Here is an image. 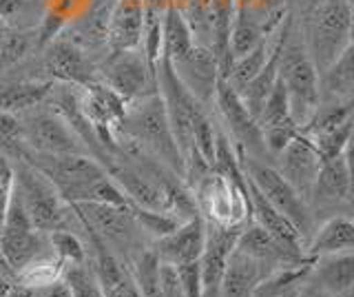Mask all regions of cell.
Listing matches in <instances>:
<instances>
[{
	"label": "cell",
	"mask_w": 354,
	"mask_h": 297,
	"mask_svg": "<svg viewBox=\"0 0 354 297\" xmlns=\"http://www.w3.org/2000/svg\"><path fill=\"white\" fill-rule=\"evenodd\" d=\"M9 27H7V23H0V47H3V42H5V38L9 36Z\"/></svg>",
	"instance_id": "cell-40"
},
{
	"label": "cell",
	"mask_w": 354,
	"mask_h": 297,
	"mask_svg": "<svg viewBox=\"0 0 354 297\" xmlns=\"http://www.w3.org/2000/svg\"><path fill=\"white\" fill-rule=\"evenodd\" d=\"M306 3H308L310 7H317V5H321V3H324V0H306Z\"/></svg>",
	"instance_id": "cell-42"
},
{
	"label": "cell",
	"mask_w": 354,
	"mask_h": 297,
	"mask_svg": "<svg viewBox=\"0 0 354 297\" xmlns=\"http://www.w3.org/2000/svg\"><path fill=\"white\" fill-rule=\"evenodd\" d=\"M38 293H40V297H71L64 282H49V284H44Z\"/></svg>",
	"instance_id": "cell-37"
},
{
	"label": "cell",
	"mask_w": 354,
	"mask_h": 297,
	"mask_svg": "<svg viewBox=\"0 0 354 297\" xmlns=\"http://www.w3.org/2000/svg\"><path fill=\"white\" fill-rule=\"evenodd\" d=\"M118 131L131 140V147L142 149V153L153 156L164 169L184 178V158L175 145L160 91L129 102Z\"/></svg>",
	"instance_id": "cell-1"
},
{
	"label": "cell",
	"mask_w": 354,
	"mask_h": 297,
	"mask_svg": "<svg viewBox=\"0 0 354 297\" xmlns=\"http://www.w3.org/2000/svg\"><path fill=\"white\" fill-rule=\"evenodd\" d=\"M100 80L124 102H136L158 89L155 69L149 64L142 49L113 51L100 71Z\"/></svg>",
	"instance_id": "cell-7"
},
{
	"label": "cell",
	"mask_w": 354,
	"mask_h": 297,
	"mask_svg": "<svg viewBox=\"0 0 354 297\" xmlns=\"http://www.w3.org/2000/svg\"><path fill=\"white\" fill-rule=\"evenodd\" d=\"M237 3H241V5H246V7H250V9H254L259 5V0H237Z\"/></svg>",
	"instance_id": "cell-41"
},
{
	"label": "cell",
	"mask_w": 354,
	"mask_h": 297,
	"mask_svg": "<svg viewBox=\"0 0 354 297\" xmlns=\"http://www.w3.org/2000/svg\"><path fill=\"white\" fill-rule=\"evenodd\" d=\"M31 47V36L22 34V31H9V36L5 38L3 47H0V67L14 64L27 56V51Z\"/></svg>",
	"instance_id": "cell-34"
},
{
	"label": "cell",
	"mask_w": 354,
	"mask_h": 297,
	"mask_svg": "<svg viewBox=\"0 0 354 297\" xmlns=\"http://www.w3.org/2000/svg\"><path fill=\"white\" fill-rule=\"evenodd\" d=\"M0 153L7 160L22 162L27 160V145H25V134H22V123L16 114L0 111Z\"/></svg>",
	"instance_id": "cell-29"
},
{
	"label": "cell",
	"mask_w": 354,
	"mask_h": 297,
	"mask_svg": "<svg viewBox=\"0 0 354 297\" xmlns=\"http://www.w3.org/2000/svg\"><path fill=\"white\" fill-rule=\"evenodd\" d=\"M213 100L219 109V114L224 116L226 125L230 127V134L237 138L241 151L261 160L266 153L261 129L257 125V120H254V116L248 111V107L243 105L241 96L232 89V84L226 78L217 80Z\"/></svg>",
	"instance_id": "cell-11"
},
{
	"label": "cell",
	"mask_w": 354,
	"mask_h": 297,
	"mask_svg": "<svg viewBox=\"0 0 354 297\" xmlns=\"http://www.w3.org/2000/svg\"><path fill=\"white\" fill-rule=\"evenodd\" d=\"M277 160H279V169L277 171L281 173V178L290 184L299 195L308 200L310 189H313L319 167H321V158L317 153L315 142L304 134H297L283 147L279 156H277Z\"/></svg>",
	"instance_id": "cell-12"
},
{
	"label": "cell",
	"mask_w": 354,
	"mask_h": 297,
	"mask_svg": "<svg viewBox=\"0 0 354 297\" xmlns=\"http://www.w3.org/2000/svg\"><path fill=\"white\" fill-rule=\"evenodd\" d=\"M239 164L241 171L246 173V178L257 186V191L268 200L277 211L281 215H286L290 222L295 224V228L301 233L304 237L310 235L313 231V213L308 208V200L299 195L290 184H288L281 173L263 164L261 160L248 156V153H239Z\"/></svg>",
	"instance_id": "cell-5"
},
{
	"label": "cell",
	"mask_w": 354,
	"mask_h": 297,
	"mask_svg": "<svg viewBox=\"0 0 354 297\" xmlns=\"http://www.w3.org/2000/svg\"><path fill=\"white\" fill-rule=\"evenodd\" d=\"M197 45L186 14L177 7V0H169L162 18V58L171 64L180 62Z\"/></svg>",
	"instance_id": "cell-22"
},
{
	"label": "cell",
	"mask_w": 354,
	"mask_h": 297,
	"mask_svg": "<svg viewBox=\"0 0 354 297\" xmlns=\"http://www.w3.org/2000/svg\"><path fill=\"white\" fill-rule=\"evenodd\" d=\"M62 282L66 284L71 297H106L102 286H100L95 273L91 267L82 264H66L64 267V278Z\"/></svg>",
	"instance_id": "cell-30"
},
{
	"label": "cell",
	"mask_w": 354,
	"mask_h": 297,
	"mask_svg": "<svg viewBox=\"0 0 354 297\" xmlns=\"http://www.w3.org/2000/svg\"><path fill=\"white\" fill-rule=\"evenodd\" d=\"M40 253H42L40 231L33 228L25 206H22L18 193L11 186L3 226H0V255H3L9 269L22 271L31 267V262L38 260Z\"/></svg>",
	"instance_id": "cell-6"
},
{
	"label": "cell",
	"mask_w": 354,
	"mask_h": 297,
	"mask_svg": "<svg viewBox=\"0 0 354 297\" xmlns=\"http://www.w3.org/2000/svg\"><path fill=\"white\" fill-rule=\"evenodd\" d=\"M268 273H272L261 262L232 249L226 262L224 280H221V297H252L254 289Z\"/></svg>",
	"instance_id": "cell-21"
},
{
	"label": "cell",
	"mask_w": 354,
	"mask_h": 297,
	"mask_svg": "<svg viewBox=\"0 0 354 297\" xmlns=\"http://www.w3.org/2000/svg\"><path fill=\"white\" fill-rule=\"evenodd\" d=\"M354 249V222L350 215H335L321 226L308 246V258L335 255Z\"/></svg>",
	"instance_id": "cell-24"
},
{
	"label": "cell",
	"mask_w": 354,
	"mask_h": 297,
	"mask_svg": "<svg viewBox=\"0 0 354 297\" xmlns=\"http://www.w3.org/2000/svg\"><path fill=\"white\" fill-rule=\"evenodd\" d=\"M53 91V82H7L0 84V111L20 114L40 107Z\"/></svg>",
	"instance_id": "cell-25"
},
{
	"label": "cell",
	"mask_w": 354,
	"mask_h": 297,
	"mask_svg": "<svg viewBox=\"0 0 354 297\" xmlns=\"http://www.w3.org/2000/svg\"><path fill=\"white\" fill-rule=\"evenodd\" d=\"M131 275L142 297H164L162 291V262L155 251H142L131 264Z\"/></svg>",
	"instance_id": "cell-28"
},
{
	"label": "cell",
	"mask_w": 354,
	"mask_h": 297,
	"mask_svg": "<svg viewBox=\"0 0 354 297\" xmlns=\"http://www.w3.org/2000/svg\"><path fill=\"white\" fill-rule=\"evenodd\" d=\"M352 197V169H350V149L341 156L321 162L315 178L310 197L317 206H339L350 204Z\"/></svg>",
	"instance_id": "cell-16"
},
{
	"label": "cell",
	"mask_w": 354,
	"mask_h": 297,
	"mask_svg": "<svg viewBox=\"0 0 354 297\" xmlns=\"http://www.w3.org/2000/svg\"><path fill=\"white\" fill-rule=\"evenodd\" d=\"M313 9L306 51L321 75L352 45V0H324Z\"/></svg>",
	"instance_id": "cell-2"
},
{
	"label": "cell",
	"mask_w": 354,
	"mask_h": 297,
	"mask_svg": "<svg viewBox=\"0 0 354 297\" xmlns=\"http://www.w3.org/2000/svg\"><path fill=\"white\" fill-rule=\"evenodd\" d=\"M25 9V0H0V23L14 20Z\"/></svg>",
	"instance_id": "cell-36"
},
{
	"label": "cell",
	"mask_w": 354,
	"mask_h": 297,
	"mask_svg": "<svg viewBox=\"0 0 354 297\" xmlns=\"http://www.w3.org/2000/svg\"><path fill=\"white\" fill-rule=\"evenodd\" d=\"M171 67L177 78H180V82L188 89V93H191L199 105H206L213 100L215 87L219 80V67L210 47H204L197 42L188 56H184L180 62L171 64Z\"/></svg>",
	"instance_id": "cell-14"
},
{
	"label": "cell",
	"mask_w": 354,
	"mask_h": 297,
	"mask_svg": "<svg viewBox=\"0 0 354 297\" xmlns=\"http://www.w3.org/2000/svg\"><path fill=\"white\" fill-rule=\"evenodd\" d=\"M243 224H206V244L199 258V286L202 297H221V280H224L226 262L237 244Z\"/></svg>",
	"instance_id": "cell-10"
},
{
	"label": "cell",
	"mask_w": 354,
	"mask_h": 297,
	"mask_svg": "<svg viewBox=\"0 0 354 297\" xmlns=\"http://www.w3.org/2000/svg\"><path fill=\"white\" fill-rule=\"evenodd\" d=\"M197 262L182 264V267H175L177 280H180L182 295L184 297H202V286H199V264Z\"/></svg>",
	"instance_id": "cell-35"
},
{
	"label": "cell",
	"mask_w": 354,
	"mask_h": 297,
	"mask_svg": "<svg viewBox=\"0 0 354 297\" xmlns=\"http://www.w3.org/2000/svg\"><path fill=\"white\" fill-rule=\"evenodd\" d=\"M308 278H313L317 289L332 297H352L354 289V255L352 251L321 255L310 262Z\"/></svg>",
	"instance_id": "cell-19"
},
{
	"label": "cell",
	"mask_w": 354,
	"mask_h": 297,
	"mask_svg": "<svg viewBox=\"0 0 354 297\" xmlns=\"http://www.w3.org/2000/svg\"><path fill=\"white\" fill-rule=\"evenodd\" d=\"M248 204H250V213L254 217V224H259L266 233H270L288 251H292L301 258H308L304 255V235L295 228L290 219L281 215L268 200H266L250 180H248Z\"/></svg>",
	"instance_id": "cell-18"
},
{
	"label": "cell",
	"mask_w": 354,
	"mask_h": 297,
	"mask_svg": "<svg viewBox=\"0 0 354 297\" xmlns=\"http://www.w3.org/2000/svg\"><path fill=\"white\" fill-rule=\"evenodd\" d=\"M266 34H268V29H266V25H261L259 18L254 16V9L235 0V12H232L230 34H228L230 58L235 60L243 56V53L252 51L266 38Z\"/></svg>",
	"instance_id": "cell-23"
},
{
	"label": "cell",
	"mask_w": 354,
	"mask_h": 297,
	"mask_svg": "<svg viewBox=\"0 0 354 297\" xmlns=\"http://www.w3.org/2000/svg\"><path fill=\"white\" fill-rule=\"evenodd\" d=\"M235 249H239L241 253H246V255L261 262L263 267H268L270 271L292 267V264L310 262V258H301V255H297V253L288 251L283 244H279L270 233H266V231L254 222L243 224Z\"/></svg>",
	"instance_id": "cell-17"
},
{
	"label": "cell",
	"mask_w": 354,
	"mask_h": 297,
	"mask_svg": "<svg viewBox=\"0 0 354 297\" xmlns=\"http://www.w3.org/2000/svg\"><path fill=\"white\" fill-rule=\"evenodd\" d=\"M286 0H259V5L254 7V12H266V14H274L283 7Z\"/></svg>",
	"instance_id": "cell-38"
},
{
	"label": "cell",
	"mask_w": 354,
	"mask_h": 297,
	"mask_svg": "<svg viewBox=\"0 0 354 297\" xmlns=\"http://www.w3.org/2000/svg\"><path fill=\"white\" fill-rule=\"evenodd\" d=\"M352 127H354V120H348L346 125L337 127L335 131H330V134L317 136V138H310V140L315 142V147H317V153H319L321 162L337 158V156H341V153H346V151L350 149Z\"/></svg>",
	"instance_id": "cell-32"
},
{
	"label": "cell",
	"mask_w": 354,
	"mask_h": 297,
	"mask_svg": "<svg viewBox=\"0 0 354 297\" xmlns=\"http://www.w3.org/2000/svg\"><path fill=\"white\" fill-rule=\"evenodd\" d=\"M69 206L82 219L84 228L93 231L102 242L124 249L131 246L133 240H136L138 222L131 213V206H118L106 202H77Z\"/></svg>",
	"instance_id": "cell-9"
},
{
	"label": "cell",
	"mask_w": 354,
	"mask_h": 297,
	"mask_svg": "<svg viewBox=\"0 0 354 297\" xmlns=\"http://www.w3.org/2000/svg\"><path fill=\"white\" fill-rule=\"evenodd\" d=\"M51 249L55 251L60 262L64 264H82L86 262L84 255V246L82 242L77 240L75 233H71L69 228H60V231H51Z\"/></svg>",
	"instance_id": "cell-33"
},
{
	"label": "cell",
	"mask_w": 354,
	"mask_h": 297,
	"mask_svg": "<svg viewBox=\"0 0 354 297\" xmlns=\"http://www.w3.org/2000/svg\"><path fill=\"white\" fill-rule=\"evenodd\" d=\"M131 213H133V217H136L138 226L149 231V233L155 237L169 235L171 231H175L182 224V219L173 213H169V211H151V208H142V206L131 204Z\"/></svg>",
	"instance_id": "cell-31"
},
{
	"label": "cell",
	"mask_w": 354,
	"mask_h": 297,
	"mask_svg": "<svg viewBox=\"0 0 354 297\" xmlns=\"http://www.w3.org/2000/svg\"><path fill=\"white\" fill-rule=\"evenodd\" d=\"M14 191L18 193L27 217L40 233L69 228V204L44 175L29 162H18L14 169Z\"/></svg>",
	"instance_id": "cell-4"
},
{
	"label": "cell",
	"mask_w": 354,
	"mask_h": 297,
	"mask_svg": "<svg viewBox=\"0 0 354 297\" xmlns=\"http://www.w3.org/2000/svg\"><path fill=\"white\" fill-rule=\"evenodd\" d=\"M20 123L29 153H42V156L84 153L80 136L66 125L58 111H33Z\"/></svg>",
	"instance_id": "cell-8"
},
{
	"label": "cell",
	"mask_w": 354,
	"mask_h": 297,
	"mask_svg": "<svg viewBox=\"0 0 354 297\" xmlns=\"http://www.w3.org/2000/svg\"><path fill=\"white\" fill-rule=\"evenodd\" d=\"M297 297H332V295H328L326 291H321V289H317V286L313 284V286H301V291H299V295Z\"/></svg>",
	"instance_id": "cell-39"
},
{
	"label": "cell",
	"mask_w": 354,
	"mask_h": 297,
	"mask_svg": "<svg viewBox=\"0 0 354 297\" xmlns=\"http://www.w3.org/2000/svg\"><path fill=\"white\" fill-rule=\"evenodd\" d=\"M44 67L55 80L73 84V87H88L100 80L95 67L86 60L82 49L69 40H51L44 53Z\"/></svg>",
	"instance_id": "cell-15"
},
{
	"label": "cell",
	"mask_w": 354,
	"mask_h": 297,
	"mask_svg": "<svg viewBox=\"0 0 354 297\" xmlns=\"http://www.w3.org/2000/svg\"><path fill=\"white\" fill-rule=\"evenodd\" d=\"M279 80L283 82L292 123L301 131L321 107L319 71L306 47L286 42L279 56Z\"/></svg>",
	"instance_id": "cell-3"
},
{
	"label": "cell",
	"mask_w": 354,
	"mask_h": 297,
	"mask_svg": "<svg viewBox=\"0 0 354 297\" xmlns=\"http://www.w3.org/2000/svg\"><path fill=\"white\" fill-rule=\"evenodd\" d=\"M206 244V222L202 215H193L171 231L169 235L158 237L155 242V255L160 258L162 264L171 267H182L202 258V251Z\"/></svg>",
	"instance_id": "cell-13"
},
{
	"label": "cell",
	"mask_w": 354,
	"mask_h": 297,
	"mask_svg": "<svg viewBox=\"0 0 354 297\" xmlns=\"http://www.w3.org/2000/svg\"><path fill=\"white\" fill-rule=\"evenodd\" d=\"M270 49H272V42L268 40V36H266L252 51L243 53V56L232 60L226 80L232 84V89H235L237 93L254 78V75L261 71V67H263L266 60H268V56H270Z\"/></svg>",
	"instance_id": "cell-27"
},
{
	"label": "cell",
	"mask_w": 354,
	"mask_h": 297,
	"mask_svg": "<svg viewBox=\"0 0 354 297\" xmlns=\"http://www.w3.org/2000/svg\"><path fill=\"white\" fill-rule=\"evenodd\" d=\"M321 73H324V80H319V89H324L337 100L339 98L350 100L354 91V45L343 49L341 56Z\"/></svg>",
	"instance_id": "cell-26"
},
{
	"label": "cell",
	"mask_w": 354,
	"mask_h": 297,
	"mask_svg": "<svg viewBox=\"0 0 354 297\" xmlns=\"http://www.w3.org/2000/svg\"><path fill=\"white\" fill-rule=\"evenodd\" d=\"M144 31V0H118L109 23V45L113 51L140 49Z\"/></svg>",
	"instance_id": "cell-20"
}]
</instances>
